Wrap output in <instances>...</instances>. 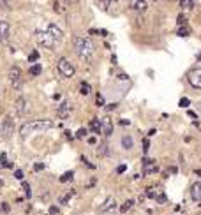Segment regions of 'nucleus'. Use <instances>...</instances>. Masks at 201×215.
Segmentation results:
<instances>
[{
    "mask_svg": "<svg viewBox=\"0 0 201 215\" xmlns=\"http://www.w3.org/2000/svg\"><path fill=\"white\" fill-rule=\"evenodd\" d=\"M74 51L78 53V56L85 62H88L94 55V42L90 37L85 35H76L74 37Z\"/></svg>",
    "mask_w": 201,
    "mask_h": 215,
    "instance_id": "nucleus-1",
    "label": "nucleus"
},
{
    "mask_svg": "<svg viewBox=\"0 0 201 215\" xmlns=\"http://www.w3.org/2000/svg\"><path fill=\"white\" fill-rule=\"evenodd\" d=\"M53 125L55 124L51 120H34V122L23 124L19 129V134H21V138H26L28 134H34V132H44V131L51 129Z\"/></svg>",
    "mask_w": 201,
    "mask_h": 215,
    "instance_id": "nucleus-2",
    "label": "nucleus"
},
{
    "mask_svg": "<svg viewBox=\"0 0 201 215\" xmlns=\"http://www.w3.org/2000/svg\"><path fill=\"white\" fill-rule=\"evenodd\" d=\"M57 69H58V72H60L64 78H72L74 72H76V67H74V65L71 64V60L65 58V56L58 58V62H57Z\"/></svg>",
    "mask_w": 201,
    "mask_h": 215,
    "instance_id": "nucleus-3",
    "label": "nucleus"
},
{
    "mask_svg": "<svg viewBox=\"0 0 201 215\" xmlns=\"http://www.w3.org/2000/svg\"><path fill=\"white\" fill-rule=\"evenodd\" d=\"M14 109H16V113H18L19 116L28 115V111H30V102H28V99L23 97V95H19V97L14 101Z\"/></svg>",
    "mask_w": 201,
    "mask_h": 215,
    "instance_id": "nucleus-4",
    "label": "nucleus"
},
{
    "mask_svg": "<svg viewBox=\"0 0 201 215\" xmlns=\"http://www.w3.org/2000/svg\"><path fill=\"white\" fill-rule=\"evenodd\" d=\"M187 81L194 90H201V67H196L192 71H189L187 74Z\"/></svg>",
    "mask_w": 201,
    "mask_h": 215,
    "instance_id": "nucleus-5",
    "label": "nucleus"
},
{
    "mask_svg": "<svg viewBox=\"0 0 201 215\" xmlns=\"http://www.w3.org/2000/svg\"><path fill=\"white\" fill-rule=\"evenodd\" d=\"M35 39H37V42L42 46V48H48V49H53V46H55V41L49 37V34L48 32H42V30H37L35 32Z\"/></svg>",
    "mask_w": 201,
    "mask_h": 215,
    "instance_id": "nucleus-6",
    "label": "nucleus"
},
{
    "mask_svg": "<svg viewBox=\"0 0 201 215\" xmlns=\"http://www.w3.org/2000/svg\"><path fill=\"white\" fill-rule=\"evenodd\" d=\"M9 81H11V85L16 88V90H19L21 88V83H23V79H21V71H19V67H11L9 69Z\"/></svg>",
    "mask_w": 201,
    "mask_h": 215,
    "instance_id": "nucleus-7",
    "label": "nucleus"
},
{
    "mask_svg": "<svg viewBox=\"0 0 201 215\" xmlns=\"http://www.w3.org/2000/svg\"><path fill=\"white\" fill-rule=\"evenodd\" d=\"M12 132H14V122H12L11 116H5L4 122L0 124V134H2L4 138H11Z\"/></svg>",
    "mask_w": 201,
    "mask_h": 215,
    "instance_id": "nucleus-8",
    "label": "nucleus"
},
{
    "mask_svg": "<svg viewBox=\"0 0 201 215\" xmlns=\"http://www.w3.org/2000/svg\"><path fill=\"white\" fill-rule=\"evenodd\" d=\"M46 32L49 34V37H51L55 42H60V41L64 39V32H62V28H60L58 25H55V23H49Z\"/></svg>",
    "mask_w": 201,
    "mask_h": 215,
    "instance_id": "nucleus-9",
    "label": "nucleus"
},
{
    "mask_svg": "<svg viewBox=\"0 0 201 215\" xmlns=\"http://www.w3.org/2000/svg\"><path fill=\"white\" fill-rule=\"evenodd\" d=\"M57 116L62 118V120H67V118L71 116V104H69L67 101H62V104H60L58 109H57Z\"/></svg>",
    "mask_w": 201,
    "mask_h": 215,
    "instance_id": "nucleus-10",
    "label": "nucleus"
},
{
    "mask_svg": "<svg viewBox=\"0 0 201 215\" xmlns=\"http://www.w3.org/2000/svg\"><path fill=\"white\" fill-rule=\"evenodd\" d=\"M129 9H132L136 12H145L148 9V2L147 0H129Z\"/></svg>",
    "mask_w": 201,
    "mask_h": 215,
    "instance_id": "nucleus-11",
    "label": "nucleus"
},
{
    "mask_svg": "<svg viewBox=\"0 0 201 215\" xmlns=\"http://www.w3.org/2000/svg\"><path fill=\"white\" fill-rule=\"evenodd\" d=\"M11 39V25L7 21H0V42H7Z\"/></svg>",
    "mask_w": 201,
    "mask_h": 215,
    "instance_id": "nucleus-12",
    "label": "nucleus"
},
{
    "mask_svg": "<svg viewBox=\"0 0 201 215\" xmlns=\"http://www.w3.org/2000/svg\"><path fill=\"white\" fill-rule=\"evenodd\" d=\"M191 199L194 201V203H201V182H196V184H192V187H191Z\"/></svg>",
    "mask_w": 201,
    "mask_h": 215,
    "instance_id": "nucleus-13",
    "label": "nucleus"
},
{
    "mask_svg": "<svg viewBox=\"0 0 201 215\" xmlns=\"http://www.w3.org/2000/svg\"><path fill=\"white\" fill-rule=\"evenodd\" d=\"M101 129H102L104 136H111V132H113V122H111L109 116H104V118H102V122H101Z\"/></svg>",
    "mask_w": 201,
    "mask_h": 215,
    "instance_id": "nucleus-14",
    "label": "nucleus"
},
{
    "mask_svg": "<svg viewBox=\"0 0 201 215\" xmlns=\"http://www.w3.org/2000/svg\"><path fill=\"white\" fill-rule=\"evenodd\" d=\"M90 131H92L94 134H101V132H102V129H101V120H99V118H92V120H90Z\"/></svg>",
    "mask_w": 201,
    "mask_h": 215,
    "instance_id": "nucleus-15",
    "label": "nucleus"
},
{
    "mask_svg": "<svg viewBox=\"0 0 201 215\" xmlns=\"http://www.w3.org/2000/svg\"><path fill=\"white\" fill-rule=\"evenodd\" d=\"M117 206V201L113 199V198H108L106 201H104V205H101V212H109V210H113Z\"/></svg>",
    "mask_w": 201,
    "mask_h": 215,
    "instance_id": "nucleus-16",
    "label": "nucleus"
},
{
    "mask_svg": "<svg viewBox=\"0 0 201 215\" xmlns=\"http://www.w3.org/2000/svg\"><path fill=\"white\" fill-rule=\"evenodd\" d=\"M41 72H42V65H41V64H34V65H30V67H28V74H30L32 78L39 76Z\"/></svg>",
    "mask_w": 201,
    "mask_h": 215,
    "instance_id": "nucleus-17",
    "label": "nucleus"
},
{
    "mask_svg": "<svg viewBox=\"0 0 201 215\" xmlns=\"http://www.w3.org/2000/svg\"><path fill=\"white\" fill-rule=\"evenodd\" d=\"M122 146L125 148V150H131L132 146H134V139H132V136H122Z\"/></svg>",
    "mask_w": 201,
    "mask_h": 215,
    "instance_id": "nucleus-18",
    "label": "nucleus"
},
{
    "mask_svg": "<svg viewBox=\"0 0 201 215\" xmlns=\"http://www.w3.org/2000/svg\"><path fill=\"white\" fill-rule=\"evenodd\" d=\"M79 94H83V95H90V94H92V86H90V83L81 81V83H79Z\"/></svg>",
    "mask_w": 201,
    "mask_h": 215,
    "instance_id": "nucleus-19",
    "label": "nucleus"
},
{
    "mask_svg": "<svg viewBox=\"0 0 201 215\" xmlns=\"http://www.w3.org/2000/svg\"><path fill=\"white\" fill-rule=\"evenodd\" d=\"M72 178H74V173H72V171H67V173H64V175L60 176V182H62V184H67V182H71Z\"/></svg>",
    "mask_w": 201,
    "mask_h": 215,
    "instance_id": "nucleus-20",
    "label": "nucleus"
},
{
    "mask_svg": "<svg viewBox=\"0 0 201 215\" xmlns=\"http://www.w3.org/2000/svg\"><path fill=\"white\" fill-rule=\"evenodd\" d=\"M192 4H194V0H180L182 9H189V7H192Z\"/></svg>",
    "mask_w": 201,
    "mask_h": 215,
    "instance_id": "nucleus-21",
    "label": "nucleus"
},
{
    "mask_svg": "<svg viewBox=\"0 0 201 215\" xmlns=\"http://www.w3.org/2000/svg\"><path fill=\"white\" fill-rule=\"evenodd\" d=\"M0 9L2 11H9L11 9V0H0Z\"/></svg>",
    "mask_w": 201,
    "mask_h": 215,
    "instance_id": "nucleus-22",
    "label": "nucleus"
},
{
    "mask_svg": "<svg viewBox=\"0 0 201 215\" xmlns=\"http://www.w3.org/2000/svg\"><path fill=\"white\" fill-rule=\"evenodd\" d=\"M189 34H191V32H189V28H187L185 25H184V26H180V30H178V35H180V37H187Z\"/></svg>",
    "mask_w": 201,
    "mask_h": 215,
    "instance_id": "nucleus-23",
    "label": "nucleus"
},
{
    "mask_svg": "<svg viewBox=\"0 0 201 215\" xmlns=\"http://www.w3.org/2000/svg\"><path fill=\"white\" fill-rule=\"evenodd\" d=\"M132 203H134V201H131V199H129V201H125V205H122V206H120V212H122V214H125V212L132 206Z\"/></svg>",
    "mask_w": 201,
    "mask_h": 215,
    "instance_id": "nucleus-24",
    "label": "nucleus"
},
{
    "mask_svg": "<svg viewBox=\"0 0 201 215\" xmlns=\"http://www.w3.org/2000/svg\"><path fill=\"white\" fill-rule=\"evenodd\" d=\"M180 106H182V108H189V106H191V101H189L187 97H182V99H180Z\"/></svg>",
    "mask_w": 201,
    "mask_h": 215,
    "instance_id": "nucleus-25",
    "label": "nucleus"
},
{
    "mask_svg": "<svg viewBox=\"0 0 201 215\" xmlns=\"http://www.w3.org/2000/svg\"><path fill=\"white\" fill-rule=\"evenodd\" d=\"M23 189H25V194H26V198H30V196H32V189H30V185H28L26 182H23Z\"/></svg>",
    "mask_w": 201,
    "mask_h": 215,
    "instance_id": "nucleus-26",
    "label": "nucleus"
},
{
    "mask_svg": "<svg viewBox=\"0 0 201 215\" xmlns=\"http://www.w3.org/2000/svg\"><path fill=\"white\" fill-rule=\"evenodd\" d=\"M115 2H118V0H99V4H101V5H102L104 9H106L108 5H111V4H115Z\"/></svg>",
    "mask_w": 201,
    "mask_h": 215,
    "instance_id": "nucleus-27",
    "label": "nucleus"
},
{
    "mask_svg": "<svg viewBox=\"0 0 201 215\" xmlns=\"http://www.w3.org/2000/svg\"><path fill=\"white\" fill-rule=\"evenodd\" d=\"M53 9H55V12H64V7H62L60 2H55L53 4Z\"/></svg>",
    "mask_w": 201,
    "mask_h": 215,
    "instance_id": "nucleus-28",
    "label": "nucleus"
},
{
    "mask_svg": "<svg viewBox=\"0 0 201 215\" xmlns=\"http://www.w3.org/2000/svg\"><path fill=\"white\" fill-rule=\"evenodd\" d=\"M37 58H39V53L37 51H32L30 56H28V62H37Z\"/></svg>",
    "mask_w": 201,
    "mask_h": 215,
    "instance_id": "nucleus-29",
    "label": "nucleus"
},
{
    "mask_svg": "<svg viewBox=\"0 0 201 215\" xmlns=\"http://www.w3.org/2000/svg\"><path fill=\"white\" fill-rule=\"evenodd\" d=\"M87 134H88V131H87V129H79V131L76 132V138H79V139H81V138H85Z\"/></svg>",
    "mask_w": 201,
    "mask_h": 215,
    "instance_id": "nucleus-30",
    "label": "nucleus"
},
{
    "mask_svg": "<svg viewBox=\"0 0 201 215\" xmlns=\"http://www.w3.org/2000/svg\"><path fill=\"white\" fill-rule=\"evenodd\" d=\"M148 150H150V141H148V138H147V139H143V152L147 154Z\"/></svg>",
    "mask_w": 201,
    "mask_h": 215,
    "instance_id": "nucleus-31",
    "label": "nucleus"
},
{
    "mask_svg": "<svg viewBox=\"0 0 201 215\" xmlns=\"http://www.w3.org/2000/svg\"><path fill=\"white\" fill-rule=\"evenodd\" d=\"M108 152V145H101V148H97V154H101V155H104Z\"/></svg>",
    "mask_w": 201,
    "mask_h": 215,
    "instance_id": "nucleus-32",
    "label": "nucleus"
},
{
    "mask_svg": "<svg viewBox=\"0 0 201 215\" xmlns=\"http://www.w3.org/2000/svg\"><path fill=\"white\" fill-rule=\"evenodd\" d=\"M5 164H7V155L5 154H0V166L5 168Z\"/></svg>",
    "mask_w": 201,
    "mask_h": 215,
    "instance_id": "nucleus-33",
    "label": "nucleus"
},
{
    "mask_svg": "<svg viewBox=\"0 0 201 215\" xmlns=\"http://www.w3.org/2000/svg\"><path fill=\"white\" fill-rule=\"evenodd\" d=\"M125 171H127V166H125V164H120V166L117 168V173H118V175H122V173H125Z\"/></svg>",
    "mask_w": 201,
    "mask_h": 215,
    "instance_id": "nucleus-34",
    "label": "nucleus"
},
{
    "mask_svg": "<svg viewBox=\"0 0 201 215\" xmlns=\"http://www.w3.org/2000/svg\"><path fill=\"white\" fill-rule=\"evenodd\" d=\"M14 176H16L18 180H23V176H25V175H23V171H21V169H16V171H14Z\"/></svg>",
    "mask_w": 201,
    "mask_h": 215,
    "instance_id": "nucleus-35",
    "label": "nucleus"
},
{
    "mask_svg": "<svg viewBox=\"0 0 201 215\" xmlns=\"http://www.w3.org/2000/svg\"><path fill=\"white\" fill-rule=\"evenodd\" d=\"M49 215H60V210L57 206H49Z\"/></svg>",
    "mask_w": 201,
    "mask_h": 215,
    "instance_id": "nucleus-36",
    "label": "nucleus"
},
{
    "mask_svg": "<svg viewBox=\"0 0 201 215\" xmlns=\"http://www.w3.org/2000/svg\"><path fill=\"white\" fill-rule=\"evenodd\" d=\"M97 106H104V97L101 94H97Z\"/></svg>",
    "mask_w": 201,
    "mask_h": 215,
    "instance_id": "nucleus-37",
    "label": "nucleus"
},
{
    "mask_svg": "<svg viewBox=\"0 0 201 215\" xmlns=\"http://www.w3.org/2000/svg\"><path fill=\"white\" fill-rule=\"evenodd\" d=\"M41 169H44V164H41V162H35V164H34V171H41Z\"/></svg>",
    "mask_w": 201,
    "mask_h": 215,
    "instance_id": "nucleus-38",
    "label": "nucleus"
},
{
    "mask_svg": "<svg viewBox=\"0 0 201 215\" xmlns=\"http://www.w3.org/2000/svg\"><path fill=\"white\" fill-rule=\"evenodd\" d=\"M185 23H187V18H185V16H178V25L182 26V25H185Z\"/></svg>",
    "mask_w": 201,
    "mask_h": 215,
    "instance_id": "nucleus-39",
    "label": "nucleus"
},
{
    "mask_svg": "<svg viewBox=\"0 0 201 215\" xmlns=\"http://www.w3.org/2000/svg\"><path fill=\"white\" fill-rule=\"evenodd\" d=\"M81 162H83V164H87V166H88V168H92V169L95 168V166H94V164H90V162H88V159H85V157H81Z\"/></svg>",
    "mask_w": 201,
    "mask_h": 215,
    "instance_id": "nucleus-40",
    "label": "nucleus"
},
{
    "mask_svg": "<svg viewBox=\"0 0 201 215\" xmlns=\"http://www.w3.org/2000/svg\"><path fill=\"white\" fill-rule=\"evenodd\" d=\"M9 210H11V206H9L7 203H2V212H5V214H7Z\"/></svg>",
    "mask_w": 201,
    "mask_h": 215,
    "instance_id": "nucleus-41",
    "label": "nucleus"
},
{
    "mask_svg": "<svg viewBox=\"0 0 201 215\" xmlns=\"http://www.w3.org/2000/svg\"><path fill=\"white\" fill-rule=\"evenodd\" d=\"M88 143H90V145H95V143H97V139H95V138H88Z\"/></svg>",
    "mask_w": 201,
    "mask_h": 215,
    "instance_id": "nucleus-42",
    "label": "nucleus"
},
{
    "mask_svg": "<svg viewBox=\"0 0 201 215\" xmlns=\"http://www.w3.org/2000/svg\"><path fill=\"white\" fill-rule=\"evenodd\" d=\"M155 132H157V131H155V129H150V131H148V136H154V134H155Z\"/></svg>",
    "mask_w": 201,
    "mask_h": 215,
    "instance_id": "nucleus-43",
    "label": "nucleus"
},
{
    "mask_svg": "<svg viewBox=\"0 0 201 215\" xmlns=\"http://www.w3.org/2000/svg\"><path fill=\"white\" fill-rule=\"evenodd\" d=\"M198 175H200V176H201V171H200V173H198Z\"/></svg>",
    "mask_w": 201,
    "mask_h": 215,
    "instance_id": "nucleus-44",
    "label": "nucleus"
}]
</instances>
